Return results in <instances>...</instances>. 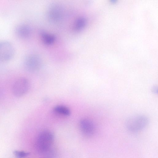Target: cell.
<instances>
[{
    "mask_svg": "<svg viewBox=\"0 0 158 158\" xmlns=\"http://www.w3.org/2000/svg\"><path fill=\"white\" fill-rule=\"evenodd\" d=\"M31 33V29L28 25L20 24L18 25L15 29L16 35L20 39H26L30 36Z\"/></svg>",
    "mask_w": 158,
    "mask_h": 158,
    "instance_id": "ba28073f",
    "label": "cell"
},
{
    "mask_svg": "<svg viewBox=\"0 0 158 158\" xmlns=\"http://www.w3.org/2000/svg\"><path fill=\"white\" fill-rule=\"evenodd\" d=\"M148 123V119L146 116L136 115L129 118L126 121V126L129 131L135 132L144 129Z\"/></svg>",
    "mask_w": 158,
    "mask_h": 158,
    "instance_id": "7a4b0ae2",
    "label": "cell"
},
{
    "mask_svg": "<svg viewBox=\"0 0 158 158\" xmlns=\"http://www.w3.org/2000/svg\"><path fill=\"white\" fill-rule=\"evenodd\" d=\"M79 125L80 130L84 135L89 136L94 134L95 126L94 123L90 120L83 118L80 121Z\"/></svg>",
    "mask_w": 158,
    "mask_h": 158,
    "instance_id": "8992f818",
    "label": "cell"
},
{
    "mask_svg": "<svg viewBox=\"0 0 158 158\" xmlns=\"http://www.w3.org/2000/svg\"><path fill=\"white\" fill-rule=\"evenodd\" d=\"M152 92L154 93H157V87L156 86H153L152 89Z\"/></svg>",
    "mask_w": 158,
    "mask_h": 158,
    "instance_id": "4fadbf2b",
    "label": "cell"
},
{
    "mask_svg": "<svg viewBox=\"0 0 158 158\" xmlns=\"http://www.w3.org/2000/svg\"><path fill=\"white\" fill-rule=\"evenodd\" d=\"M54 139V136L51 131H44L41 132L38 135L35 144L36 152L41 154H47L51 150Z\"/></svg>",
    "mask_w": 158,
    "mask_h": 158,
    "instance_id": "6da1fadb",
    "label": "cell"
},
{
    "mask_svg": "<svg viewBox=\"0 0 158 158\" xmlns=\"http://www.w3.org/2000/svg\"><path fill=\"white\" fill-rule=\"evenodd\" d=\"M42 158H52V157L47 156H46L45 157H44Z\"/></svg>",
    "mask_w": 158,
    "mask_h": 158,
    "instance_id": "9a60e30c",
    "label": "cell"
},
{
    "mask_svg": "<svg viewBox=\"0 0 158 158\" xmlns=\"http://www.w3.org/2000/svg\"><path fill=\"white\" fill-rule=\"evenodd\" d=\"M13 154L18 158H23L28 156L30 153L23 151L15 150L13 152Z\"/></svg>",
    "mask_w": 158,
    "mask_h": 158,
    "instance_id": "7c38bea8",
    "label": "cell"
},
{
    "mask_svg": "<svg viewBox=\"0 0 158 158\" xmlns=\"http://www.w3.org/2000/svg\"><path fill=\"white\" fill-rule=\"evenodd\" d=\"M14 53V47L10 42L6 41L0 42V60L6 61L10 60Z\"/></svg>",
    "mask_w": 158,
    "mask_h": 158,
    "instance_id": "277c9868",
    "label": "cell"
},
{
    "mask_svg": "<svg viewBox=\"0 0 158 158\" xmlns=\"http://www.w3.org/2000/svg\"><path fill=\"white\" fill-rule=\"evenodd\" d=\"M41 35L43 41L47 44H51L55 41V37L52 35L43 32Z\"/></svg>",
    "mask_w": 158,
    "mask_h": 158,
    "instance_id": "8fae6325",
    "label": "cell"
},
{
    "mask_svg": "<svg viewBox=\"0 0 158 158\" xmlns=\"http://www.w3.org/2000/svg\"><path fill=\"white\" fill-rule=\"evenodd\" d=\"M29 87L28 80L25 78L20 77L14 83L12 87V92L15 97H21L27 92Z\"/></svg>",
    "mask_w": 158,
    "mask_h": 158,
    "instance_id": "3957f363",
    "label": "cell"
},
{
    "mask_svg": "<svg viewBox=\"0 0 158 158\" xmlns=\"http://www.w3.org/2000/svg\"><path fill=\"white\" fill-rule=\"evenodd\" d=\"M86 22V20L85 18L81 17L78 18L74 24V29L76 31L82 30L85 26Z\"/></svg>",
    "mask_w": 158,
    "mask_h": 158,
    "instance_id": "30bf717a",
    "label": "cell"
},
{
    "mask_svg": "<svg viewBox=\"0 0 158 158\" xmlns=\"http://www.w3.org/2000/svg\"><path fill=\"white\" fill-rule=\"evenodd\" d=\"M40 64V58L35 54L28 56L24 61V65L25 69L30 72H34L37 71L39 69Z\"/></svg>",
    "mask_w": 158,
    "mask_h": 158,
    "instance_id": "5b68a950",
    "label": "cell"
},
{
    "mask_svg": "<svg viewBox=\"0 0 158 158\" xmlns=\"http://www.w3.org/2000/svg\"><path fill=\"white\" fill-rule=\"evenodd\" d=\"M111 3H115L116 2V0H111Z\"/></svg>",
    "mask_w": 158,
    "mask_h": 158,
    "instance_id": "5bb4252c",
    "label": "cell"
},
{
    "mask_svg": "<svg viewBox=\"0 0 158 158\" xmlns=\"http://www.w3.org/2000/svg\"><path fill=\"white\" fill-rule=\"evenodd\" d=\"M54 112L57 114L63 116H68L70 114V111L67 107L62 105H58L53 108Z\"/></svg>",
    "mask_w": 158,
    "mask_h": 158,
    "instance_id": "9c48e42d",
    "label": "cell"
},
{
    "mask_svg": "<svg viewBox=\"0 0 158 158\" xmlns=\"http://www.w3.org/2000/svg\"><path fill=\"white\" fill-rule=\"evenodd\" d=\"M63 9L62 7L58 4L52 5L48 9V16L51 21L56 22L60 20L62 17Z\"/></svg>",
    "mask_w": 158,
    "mask_h": 158,
    "instance_id": "52a82bcc",
    "label": "cell"
}]
</instances>
